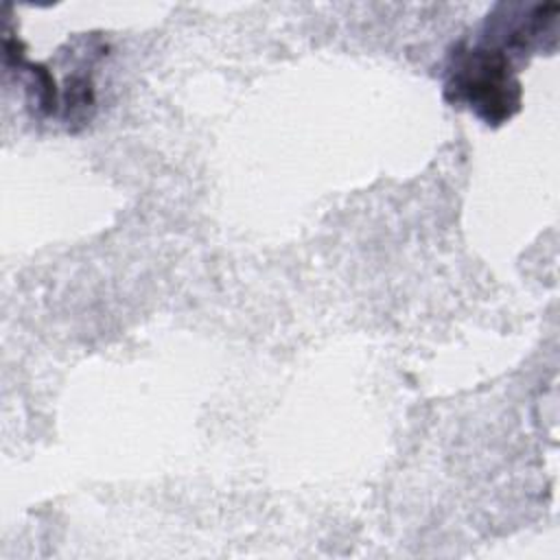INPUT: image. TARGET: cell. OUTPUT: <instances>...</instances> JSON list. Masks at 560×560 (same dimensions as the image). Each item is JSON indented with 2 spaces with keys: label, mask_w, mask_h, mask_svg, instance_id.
I'll list each match as a JSON object with an SVG mask.
<instances>
[{
  "label": "cell",
  "mask_w": 560,
  "mask_h": 560,
  "mask_svg": "<svg viewBox=\"0 0 560 560\" xmlns=\"http://www.w3.org/2000/svg\"><path fill=\"white\" fill-rule=\"evenodd\" d=\"M444 94L451 103L470 107L488 125L510 120L523 96L514 57L486 35L472 44H457L448 57Z\"/></svg>",
  "instance_id": "cell-1"
}]
</instances>
